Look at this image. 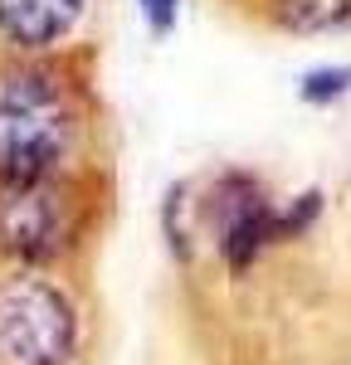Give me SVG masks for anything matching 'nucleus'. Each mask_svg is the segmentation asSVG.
I'll list each match as a JSON object with an SVG mask.
<instances>
[{"mask_svg": "<svg viewBox=\"0 0 351 365\" xmlns=\"http://www.w3.org/2000/svg\"><path fill=\"white\" fill-rule=\"evenodd\" d=\"M78 132V93L63 73L29 63L0 78V175H63Z\"/></svg>", "mask_w": 351, "mask_h": 365, "instance_id": "f257e3e1", "label": "nucleus"}, {"mask_svg": "<svg viewBox=\"0 0 351 365\" xmlns=\"http://www.w3.org/2000/svg\"><path fill=\"white\" fill-rule=\"evenodd\" d=\"M78 351V312L39 273L0 278V361L68 365Z\"/></svg>", "mask_w": 351, "mask_h": 365, "instance_id": "7ed1b4c3", "label": "nucleus"}, {"mask_svg": "<svg viewBox=\"0 0 351 365\" xmlns=\"http://www.w3.org/2000/svg\"><path fill=\"white\" fill-rule=\"evenodd\" d=\"M83 200L63 175H0V253L49 263L73 249Z\"/></svg>", "mask_w": 351, "mask_h": 365, "instance_id": "f03ea898", "label": "nucleus"}, {"mask_svg": "<svg viewBox=\"0 0 351 365\" xmlns=\"http://www.w3.org/2000/svg\"><path fill=\"white\" fill-rule=\"evenodd\" d=\"M259 10L283 34H351V0H259Z\"/></svg>", "mask_w": 351, "mask_h": 365, "instance_id": "39448f33", "label": "nucleus"}, {"mask_svg": "<svg viewBox=\"0 0 351 365\" xmlns=\"http://www.w3.org/2000/svg\"><path fill=\"white\" fill-rule=\"evenodd\" d=\"M88 0H0V34L15 49H49L68 39Z\"/></svg>", "mask_w": 351, "mask_h": 365, "instance_id": "20e7f679", "label": "nucleus"}, {"mask_svg": "<svg viewBox=\"0 0 351 365\" xmlns=\"http://www.w3.org/2000/svg\"><path fill=\"white\" fill-rule=\"evenodd\" d=\"M142 10H146V20L156 29H166L176 20V0H142Z\"/></svg>", "mask_w": 351, "mask_h": 365, "instance_id": "423d86ee", "label": "nucleus"}]
</instances>
